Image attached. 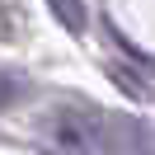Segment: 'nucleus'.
<instances>
[{"instance_id":"nucleus-1","label":"nucleus","mask_w":155,"mask_h":155,"mask_svg":"<svg viewBox=\"0 0 155 155\" xmlns=\"http://www.w3.org/2000/svg\"><path fill=\"white\" fill-rule=\"evenodd\" d=\"M42 146H47V155H99L104 136H99L94 113L61 108V113H52L42 122Z\"/></svg>"},{"instance_id":"nucleus-2","label":"nucleus","mask_w":155,"mask_h":155,"mask_svg":"<svg viewBox=\"0 0 155 155\" xmlns=\"http://www.w3.org/2000/svg\"><path fill=\"white\" fill-rule=\"evenodd\" d=\"M47 10L61 19V28H66V33H85V24H89V14H85L80 0H47Z\"/></svg>"},{"instance_id":"nucleus-3","label":"nucleus","mask_w":155,"mask_h":155,"mask_svg":"<svg viewBox=\"0 0 155 155\" xmlns=\"http://www.w3.org/2000/svg\"><path fill=\"white\" fill-rule=\"evenodd\" d=\"M14 94H19V85H14V75H0V108L10 104Z\"/></svg>"}]
</instances>
